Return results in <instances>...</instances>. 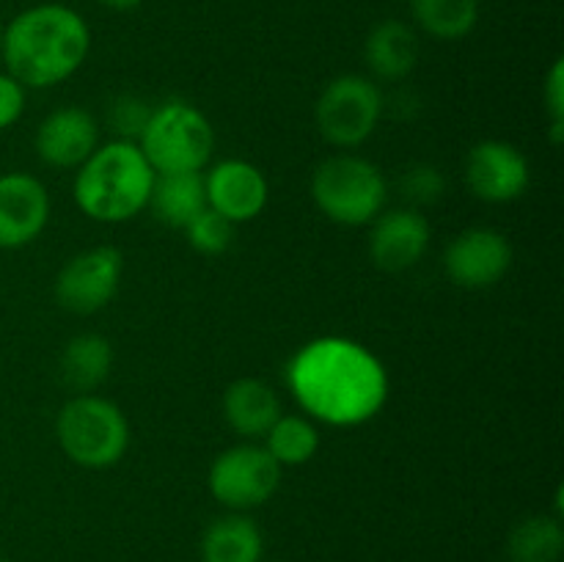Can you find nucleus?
I'll return each mask as SVG.
<instances>
[{
    "label": "nucleus",
    "mask_w": 564,
    "mask_h": 562,
    "mask_svg": "<svg viewBox=\"0 0 564 562\" xmlns=\"http://www.w3.org/2000/svg\"><path fill=\"white\" fill-rule=\"evenodd\" d=\"M297 406L328 428H358L389 400V372L369 347L347 336L306 342L286 364Z\"/></svg>",
    "instance_id": "1"
},
{
    "label": "nucleus",
    "mask_w": 564,
    "mask_h": 562,
    "mask_svg": "<svg viewBox=\"0 0 564 562\" xmlns=\"http://www.w3.org/2000/svg\"><path fill=\"white\" fill-rule=\"evenodd\" d=\"M91 28L64 3H36L3 25L0 61L25 88H53L69 80L88 58Z\"/></svg>",
    "instance_id": "2"
},
{
    "label": "nucleus",
    "mask_w": 564,
    "mask_h": 562,
    "mask_svg": "<svg viewBox=\"0 0 564 562\" xmlns=\"http://www.w3.org/2000/svg\"><path fill=\"white\" fill-rule=\"evenodd\" d=\"M154 169L135 141L99 143L97 152L77 169L75 204L97 224H124L149 207Z\"/></svg>",
    "instance_id": "3"
},
{
    "label": "nucleus",
    "mask_w": 564,
    "mask_h": 562,
    "mask_svg": "<svg viewBox=\"0 0 564 562\" xmlns=\"http://www.w3.org/2000/svg\"><path fill=\"white\" fill-rule=\"evenodd\" d=\"M312 198L339 226H369L389 202V182L372 160L352 152L325 158L312 174Z\"/></svg>",
    "instance_id": "4"
},
{
    "label": "nucleus",
    "mask_w": 564,
    "mask_h": 562,
    "mask_svg": "<svg viewBox=\"0 0 564 562\" xmlns=\"http://www.w3.org/2000/svg\"><path fill=\"white\" fill-rule=\"evenodd\" d=\"M135 143L154 174H193L207 169L213 160L215 130L202 110L171 99L152 108Z\"/></svg>",
    "instance_id": "5"
},
{
    "label": "nucleus",
    "mask_w": 564,
    "mask_h": 562,
    "mask_svg": "<svg viewBox=\"0 0 564 562\" xmlns=\"http://www.w3.org/2000/svg\"><path fill=\"white\" fill-rule=\"evenodd\" d=\"M58 446L83 468H110L130 450V422L116 402L75 395L55 419Z\"/></svg>",
    "instance_id": "6"
},
{
    "label": "nucleus",
    "mask_w": 564,
    "mask_h": 562,
    "mask_svg": "<svg viewBox=\"0 0 564 562\" xmlns=\"http://www.w3.org/2000/svg\"><path fill=\"white\" fill-rule=\"evenodd\" d=\"M383 108V91L372 77L339 75L319 94L314 121L330 147L356 149L375 136Z\"/></svg>",
    "instance_id": "7"
},
{
    "label": "nucleus",
    "mask_w": 564,
    "mask_h": 562,
    "mask_svg": "<svg viewBox=\"0 0 564 562\" xmlns=\"http://www.w3.org/2000/svg\"><path fill=\"white\" fill-rule=\"evenodd\" d=\"M284 468L262 444H235L220 452L209 466V494L229 512H251L268 505L281 488Z\"/></svg>",
    "instance_id": "8"
},
{
    "label": "nucleus",
    "mask_w": 564,
    "mask_h": 562,
    "mask_svg": "<svg viewBox=\"0 0 564 562\" xmlns=\"http://www.w3.org/2000/svg\"><path fill=\"white\" fill-rule=\"evenodd\" d=\"M124 275V253L116 246H94L75 253L55 275V301L72 314H97L116 298Z\"/></svg>",
    "instance_id": "9"
},
{
    "label": "nucleus",
    "mask_w": 564,
    "mask_h": 562,
    "mask_svg": "<svg viewBox=\"0 0 564 562\" xmlns=\"http://www.w3.org/2000/svg\"><path fill=\"white\" fill-rule=\"evenodd\" d=\"M512 264V246L501 231L474 226L460 231L444 251V270L463 290H488L499 284Z\"/></svg>",
    "instance_id": "10"
},
{
    "label": "nucleus",
    "mask_w": 564,
    "mask_h": 562,
    "mask_svg": "<svg viewBox=\"0 0 564 562\" xmlns=\"http://www.w3.org/2000/svg\"><path fill=\"white\" fill-rule=\"evenodd\" d=\"M529 180H532L529 160L516 143L490 138V141H479L468 152L466 185L479 202H516L527 193Z\"/></svg>",
    "instance_id": "11"
},
{
    "label": "nucleus",
    "mask_w": 564,
    "mask_h": 562,
    "mask_svg": "<svg viewBox=\"0 0 564 562\" xmlns=\"http://www.w3.org/2000/svg\"><path fill=\"white\" fill-rule=\"evenodd\" d=\"M50 220V193L25 171L0 174V248L31 246Z\"/></svg>",
    "instance_id": "12"
},
{
    "label": "nucleus",
    "mask_w": 564,
    "mask_h": 562,
    "mask_svg": "<svg viewBox=\"0 0 564 562\" xmlns=\"http://www.w3.org/2000/svg\"><path fill=\"white\" fill-rule=\"evenodd\" d=\"M207 207L229 224H248L268 207L270 185L262 171L248 160H220L204 174Z\"/></svg>",
    "instance_id": "13"
},
{
    "label": "nucleus",
    "mask_w": 564,
    "mask_h": 562,
    "mask_svg": "<svg viewBox=\"0 0 564 562\" xmlns=\"http://www.w3.org/2000/svg\"><path fill=\"white\" fill-rule=\"evenodd\" d=\"M433 229L419 209H383L372 220L369 231V257L386 273H402L416 268L427 253Z\"/></svg>",
    "instance_id": "14"
},
{
    "label": "nucleus",
    "mask_w": 564,
    "mask_h": 562,
    "mask_svg": "<svg viewBox=\"0 0 564 562\" xmlns=\"http://www.w3.org/2000/svg\"><path fill=\"white\" fill-rule=\"evenodd\" d=\"M33 147L53 169H80L99 147V121L77 105L55 108L36 127Z\"/></svg>",
    "instance_id": "15"
},
{
    "label": "nucleus",
    "mask_w": 564,
    "mask_h": 562,
    "mask_svg": "<svg viewBox=\"0 0 564 562\" xmlns=\"http://www.w3.org/2000/svg\"><path fill=\"white\" fill-rule=\"evenodd\" d=\"M419 36L408 22L383 20L367 33L364 42V58H367L369 72L378 80L397 83L405 80L419 64Z\"/></svg>",
    "instance_id": "16"
},
{
    "label": "nucleus",
    "mask_w": 564,
    "mask_h": 562,
    "mask_svg": "<svg viewBox=\"0 0 564 562\" xmlns=\"http://www.w3.org/2000/svg\"><path fill=\"white\" fill-rule=\"evenodd\" d=\"M281 417V400L270 383L259 378H240L224 391V419L237 435L253 441Z\"/></svg>",
    "instance_id": "17"
},
{
    "label": "nucleus",
    "mask_w": 564,
    "mask_h": 562,
    "mask_svg": "<svg viewBox=\"0 0 564 562\" xmlns=\"http://www.w3.org/2000/svg\"><path fill=\"white\" fill-rule=\"evenodd\" d=\"M202 562H262L264 534L248 512H226L202 534Z\"/></svg>",
    "instance_id": "18"
},
{
    "label": "nucleus",
    "mask_w": 564,
    "mask_h": 562,
    "mask_svg": "<svg viewBox=\"0 0 564 562\" xmlns=\"http://www.w3.org/2000/svg\"><path fill=\"white\" fill-rule=\"evenodd\" d=\"M149 209H152L160 224L171 226V229H185L196 215H202L207 209L204 171L154 176Z\"/></svg>",
    "instance_id": "19"
},
{
    "label": "nucleus",
    "mask_w": 564,
    "mask_h": 562,
    "mask_svg": "<svg viewBox=\"0 0 564 562\" xmlns=\"http://www.w3.org/2000/svg\"><path fill=\"white\" fill-rule=\"evenodd\" d=\"M113 369V347L102 334H77L61 353V378L77 395H94Z\"/></svg>",
    "instance_id": "20"
},
{
    "label": "nucleus",
    "mask_w": 564,
    "mask_h": 562,
    "mask_svg": "<svg viewBox=\"0 0 564 562\" xmlns=\"http://www.w3.org/2000/svg\"><path fill=\"white\" fill-rule=\"evenodd\" d=\"M564 554V527L556 516H529L512 527L507 538L510 562H560Z\"/></svg>",
    "instance_id": "21"
},
{
    "label": "nucleus",
    "mask_w": 564,
    "mask_h": 562,
    "mask_svg": "<svg viewBox=\"0 0 564 562\" xmlns=\"http://www.w3.org/2000/svg\"><path fill=\"white\" fill-rule=\"evenodd\" d=\"M413 20L438 42L466 39L479 22V0H411Z\"/></svg>",
    "instance_id": "22"
},
{
    "label": "nucleus",
    "mask_w": 564,
    "mask_h": 562,
    "mask_svg": "<svg viewBox=\"0 0 564 562\" xmlns=\"http://www.w3.org/2000/svg\"><path fill=\"white\" fill-rule=\"evenodd\" d=\"M264 450L281 468L303 466L317 455L319 433L312 419L297 417V413H281L273 428L264 433Z\"/></svg>",
    "instance_id": "23"
},
{
    "label": "nucleus",
    "mask_w": 564,
    "mask_h": 562,
    "mask_svg": "<svg viewBox=\"0 0 564 562\" xmlns=\"http://www.w3.org/2000/svg\"><path fill=\"white\" fill-rule=\"evenodd\" d=\"M182 231H185L187 242L204 257H220L224 251H229L231 240H235V224H229L224 215L209 207L196 215Z\"/></svg>",
    "instance_id": "24"
},
{
    "label": "nucleus",
    "mask_w": 564,
    "mask_h": 562,
    "mask_svg": "<svg viewBox=\"0 0 564 562\" xmlns=\"http://www.w3.org/2000/svg\"><path fill=\"white\" fill-rule=\"evenodd\" d=\"M400 193L408 204H413V209L441 202V196L446 193L444 171H441L438 165H430V163L411 165V169L402 174Z\"/></svg>",
    "instance_id": "25"
},
{
    "label": "nucleus",
    "mask_w": 564,
    "mask_h": 562,
    "mask_svg": "<svg viewBox=\"0 0 564 562\" xmlns=\"http://www.w3.org/2000/svg\"><path fill=\"white\" fill-rule=\"evenodd\" d=\"M149 114H152V108L143 99L127 94V97L116 99L113 108H110V127L121 141H138L141 130L147 127Z\"/></svg>",
    "instance_id": "26"
},
{
    "label": "nucleus",
    "mask_w": 564,
    "mask_h": 562,
    "mask_svg": "<svg viewBox=\"0 0 564 562\" xmlns=\"http://www.w3.org/2000/svg\"><path fill=\"white\" fill-rule=\"evenodd\" d=\"M545 108L551 116V141L562 143L564 138V61H554L545 80Z\"/></svg>",
    "instance_id": "27"
},
{
    "label": "nucleus",
    "mask_w": 564,
    "mask_h": 562,
    "mask_svg": "<svg viewBox=\"0 0 564 562\" xmlns=\"http://www.w3.org/2000/svg\"><path fill=\"white\" fill-rule=\"evenodd\" d=\"M28 102V88L20 80L9 75V72H0V132L14 127L17 121L25 114Z\"/></svg>",
    "instance_id": "28"
},
{
    "label": "nucleus",
    "mask_w": 564,
    "mask_h": 562,
    "mask_svg": "<svg viewBox=\"0 0 564 562\" xmlns=\"http://www.w3.org/2000/svg\"><path fill=\"white\" fill-rule=\"evenodd\" d=\"M99 3L108 6V9H113V11H132V9H138L143 0H99Z\"/></svg>",
    "instance_id": "29"
},
{
    "label": "nucleus",
    "mask_w": 564,
    "mask_h": 562,
    "mask_svg": "<svg viewBox=\"0 0 564 562\" xmlns=\"http://www.w3.org/2000/svg\"><path fill=\"white\" fill-rule=\"evenodd\" d=\"M0 42H3V22H0Z\"/></svg>",
    "instance_id": "30"
},
{
    "label": "nucleus",
    "mask_w": 564,
    "mask_h": 562,
    "mask_svg": "<svg viewBox=\"0 0 564 562\" xmlns=\"http://www.w3.org/2000/svg\"><path fill=\"white\" fill-rule=\"evenodd\" d=\"M0 562H9V560H3V556H0Z\"/></svg>",
    "instance_id": "31"
}]
</instances>
